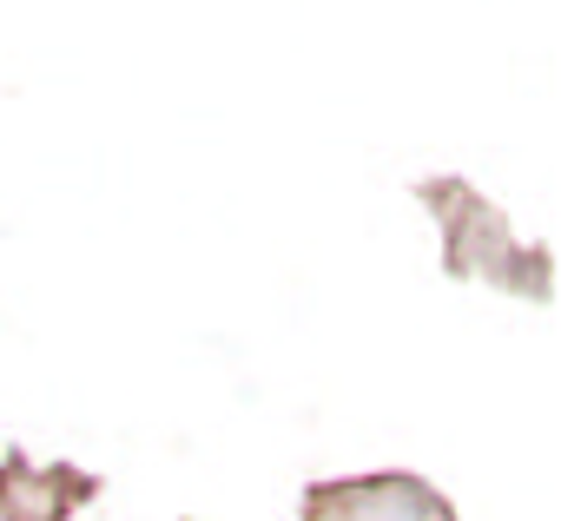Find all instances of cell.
<instances>
[{
  "mask_svg": "<svg viewBox=\"0 0 561 521\" xmlns=\"http://www.w3.org/2000/svg\"><path fill=\"white\" fill-rule=\"evenodd\" d=\"M100 488L106 482L80 462H34L27 449L0 455V521H73Z\"/></svg>",
  "mask_w": 561,
  "mask_h": 521,
  "instance_id": "3957f363",
  "label": "cell"
},
{
  "mask_svg": "<svg viewBox=\"0 0 561 521\" xmlns=\"http://www.w3.org/2000/svg\"><path fill=\"white\" fill-rule=\"evenodd\" d=\"M298 521H462L456 501L416 468L331 475L298 495Z\"/></svg>",
  "mask_w": 561,
  "mask_h": 521,
  "instance_id": "7a4b0ae2",
  "label": "cell"
},
{
  "mask_svg": "<svg viewBox=\"0 0 561 521\" xmlns=\"http://www.w3.org/2000/svg\"><path fill=\"white\" fill-rule=\"evenodd\" d=\"M416 192H423V205L449 231V251H443V271L449 278H489V285L522 291L535 304L548 298V257L535 244H515L508 224L495 218V205L469 192V178H423Z\"/></svg>",
  "mask_w": 561,
  "mask_h": 521,
  "instance_id": "6da1fadb",
  "label": "cell"
}]
</instances>
